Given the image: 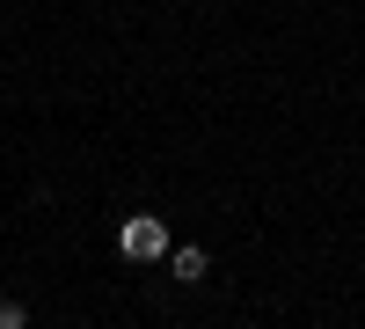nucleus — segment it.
I'll return each instance as SVG.
<instances>
[{
    "instance_id": "nucleus-1",
    "label": "nucleus",
    "mask_w": 365,
    "mask_h": 329,
    "mask_svg": "<svg viewBox=\"0 0 365 329\" xmlns=\"http://www.w3.org/2000/svg\"><path fill=\"white\" fill-rule=\"evenodd\" d=\"M117 249H125L132 263H161V256L175 249V242H168V220H161V213H132L125 227H117Z\"/></svg>"
},
{
    "instance_id": "nucleus-2",
    "label": "nucleus",
    "mask_w": 365,
    "mask_h": 329,
    "mask_svg": "<svg viewBox=\"0 0 365 329\" xmlns=\"http://www.w3.org/2000/svg\"><path fill=\"white\" fill-rule=\"evenodd\" d=\"M168 271H175V285H197V278L212 271V256H205L197 242H182V249H168Z\"/></svg>"
},
{
    "instance_id": "nucleus-3",
    "label": "nucleus",
    "mask_w": 365,
    "mask_h": 329,
    "mask_svg": "<svg viewBox=\"0 0 365 329\" xmlns=\"http://www.w3.org/2000/svg\"><path fill=\"white\" fill-rule=\"evenodd\" d=\"M0 329H29V308L22 300H0Z\"/></svg>"
}]
</instances>
